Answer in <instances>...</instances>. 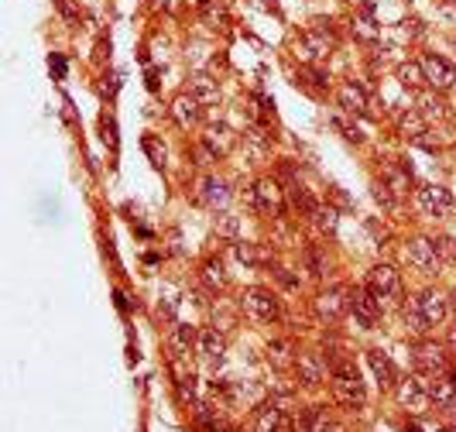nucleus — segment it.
Returning <instances> with one entry per match:
<instances>
[{
  "mask_svg": "<svg viewBox=\"0 0 456 432\" xmlns=\"http://www.w3.org/2000/svg\"><path fill=\"white\" fill-rule=\"evenodd\" d=\"M330 371H333V401H337L343 412H354L360 415L367 409V392H364V381H360V371L354 367V360L347 357H330Z\"/></svg>",
  "mask_w": 456,
  "mask_h": 432,
  "instance_id": "obj_1",
  "label": "nucleus"
},
{
  "mask_svg": "<svg viewBox=\"0 0 456 432\" xmlns=\"http://www.w3.org/2000/svg\"><path fill=\"white\" fill-rule=\"evenodd\" d=\"M333 48H337V28H333V21H313L302 35L295 38V55L302 65H319V62H326L333 55Z\"/></svg>",
  "mask_w": 456,
  "mask_h": 432,
  "instance_id": "obj_2",
  "label": "nucleus"
},
{
  "mask_svg": "<svg viewBox=\"0 0 456 432\" xmlns=\"http://www.w3.org/2000/svg\"><path fill=\"white\" fill-rule=\"evenodd\" d=\"M247 202H251V210L271 216V220L285 216V189L278 178H258L254 189L247 193Z\"/></svg>",
  "mask_w": 456,
  "mask_h": 432,
  "instance_id": "obj_3",
  "label": "nucleus"
},
{
  "mask_svg": "<svg viewBox=\"0 0 456 432\" xmlns=\"http://www.w3.org/2000/svg\"><path fill=\"white\" fill-rule=\"evenodd\" d=\"M240 309L254 315L258 323H278L281 319V298L271 288H247L240 295Z\"/></svg>",
  "mask_w": 456,
  "mask_h": 432,
  "instance_id": "obj_4",
  "label": "nucleus"
},
{
  "mask_svg": "<svg viewBox=\"0 0 456 432\" xmlns=\"http://www.w3.org/2000/svg\"><path fill=\"white\" fill-rule=\"evenodd\" d=\"M364 288L374 295L381 306H384V302H395V298H401V275H398L391 264H374V268L367 271Z\"/></svg>",
  "mask_w": 456,
  "mask_h": 432,
  "instance_id": "obj_5",
  "label": "nucleus"
},
{
  "mask_svg": "<svg viewBox=\"0 0 456 432\" xmlns=\"http://www.w3.org/2000/svg\"><path fill=\"white\" fill-rule=\"evenodd\" d=\"M412 364H416V374H446L450 371V350L443 343H433V340H418L416 350H412Z\"/></svg>",
  "mask_w": 456,
  "mask_h": 432,
  "instance_id": "obj_6",
  "label": "nucleus"
},
{
  "mask_svg": "<svg viewBox=\"0 0 456 432\" xmlns=\"http://www.w3.org/2000/svg\"><path fill=\"white\" fill-rule=\"evenodd\" d=\"M347 306H350L354 319H357L364 330H374L377 319H381V309H384L367 288H347Z\"/></svg>",
  "mask_w": 456,
  "mask_h": 432,
  "instance_id": "obj_7",
  "label": "nucleus"
},
{
  "mask_svg": "<svg viewBox=\"0 0 456 432\" xmlns=\"http://www.w3.org/2000/svg\"><path fill=\"white\" fill-rule=\"evenodd\" d=\"M422 72H425V82L436 90V93H446L456 86V65L450 59H443L436 52L422 55Z\"/></svg>",
  "mask_w": 456,
  "mask_h": 432,
  "instance_id": "obj_8",
  "label": "nucleus"
},
{
  "mask_svg": "<svg viewBox=\"0 0 456 432\" xmlns=\"http://www.w3.org/2000/svg\"><path fill=\"white\" fill-rule=\"evenodd\" d=\"M230 199H234V193H230V185H227L223 178L199 176V182H196V202L199 206H206V210H227Z\"/></svg>",
  "mask_w": 456,
  "mask_h": 432,
  "instance_id": "obj_9",
  "label": "nucleus"
},
{
  "mask_svg": "<svg viewBox=\"0 0 456 432\" xmlns=\"http://www.w3.org/2000/svg\"><path fill=\"white\" fill-rule=\"evenodd\" d=\"M395 398H398V405H405L408 412H416V415H422L429 405H433V398H429V392H425V384H422V377H418V374L398 381Z\"/></svg>",
  "mask_w": 456,
  "mask_h": 432,
  "instance_id": "obj_10",
  "label": "nucleus"
},
{
  "mask_svg": "<svg viewBox=\"0 0 456 432\" xmlns=\"http://www.w3.org/2000/svg\"><path fill=\"white\" fill-rule=\"evenodd\" d=\"M416 202L418 210L425 216H450L456 210V199L450 196V189H443V185H422V189H416Z\"/></svg>",
  "mask_w": 456,
  "mask_h": 432,
  "instance_id": "obj_11",
  "label": "nucleus"
},
{
  "mask_svg": "<svg viewBox=\"0 0 456 432\" xmlns=\"http://www.w3.org/2000/svg\"><path fill=\"white\" fill-rule=\"evenodd\" d=\"M377 178H381L398 199H405L412 193V185H416V182H412V168L401 165V161H395V158H381V176Z\"/></svg>",
  "mask_w": 456,
  "mask_h": 432,
  "instance_id": "obj_12",
  "label": "nucleus"
},
{
  "mask_svg": "<svg viewBox=\"0 0 456 432\" xmlns=\"http://www.w3.org/2000/svg\"><path fill=\"white\" fill-rule=\"evenodd\" d=\"M337 103L343 107V114L371 117V93H367V86H360V82H343L337 90Z\"/></svg>",
  "mask_w": 456,
  "mask_h": 432,
  "instance_id": "obj_13",
  "label": "nucleus"
},
{
  "mask_svg": "<svg viewBox=\"0 0 456 432\" xmlns=\"http://www.w3.org/2000/svg\"><path fill=\"white\" fill-rule=\"evenodd\" d=\"M196 354L202 357L210 367H219V364H223V357H227V333H223V330H217V326L199 330Z\"/></svg>",
  "mask_w": 456,
  "mask_h": 432,
  "instance_id": "obj_14",
  "label": "nucleus"
},
{
  "mask_svg": "<svg viewBox=\"0 0 456 432\" xmlns=\"http://www.w3.org/2000/svg\"><path fill=\"white\" fill-rule=\"evenodd\" d=\"M202 144L213 151V155L223 161V158L230 155L234 148H237V134H234V127L230 124H223V120H213V124H206V134H202Z\"/></svg>",
  "mask_w": 456,
  "mask_h": 432,
  "instance_id": "obj_15",
  "label": "nucleus"
},
{
  "mask_svg": "<svg viewBox=\"0 0 456 432\" xmlns=\"http://www.w3.org/2000/svg\"><path fill=\"white\" fill-rule=\"evenodd\" d=\"M408 261L416 264L422 275H436L439 271V254H436V240H429V237H416V240H408Z\"/></svg>",
  "mask_w": 456,
  "mask_h": 432,
  "instance_id": "obj_16",
  "label": "nucleus"
},
{
  "mask_svg": "<svg viewBox=\"0 0 456 432\" xmlns=\"http://www.w3.org/2000/svg\"><path fill=\"white\" fill-rule=\"evenodd\" d=\"M367 367H371V374H374V381L381 384V392H395V384L401 381V374H398V367L391 364V357L384 354V350L371 347V350H367Z\"/></svg>",
  "mask_w": 456,
  "mask_h": 432,
  "instance_id": "obj_17",
  "label": "nucleus"
},
{
  "mask_svg": "<svg viewBox=\"0 0 456 432\" xmlns=\"http://www.w3.org/2000/svg\"><path fill=\"white\" fill-rule=\"evenodd\" d=\"M343 313H350V306H347V288H326V292L316 295V315L319 319H326V323H337Z\"/></svg>",
  "mask_w": 456,
  "mask_h": 432,
  "instance_id": "obj_18",
  "label": "nucleus"
},
{
  "mask_svg": "<svg viewBox=\"0 0 456 432\" xmlns=\"http://www.w3.org/2000/svg\"><path fill=\"white\" fill-rule=\"evenodd\" d=\"M172 120L179 124L182 131H192V127H199V120H202V103H199L196 97H189V93H179V97L172 99Z\"/></svg>",
  "mask_w": 456,
  "mask_h": 432,
  "instance_id": "obj_19",
  "label": "nucleus"
},
{
  "mask_svg": "<svg viewBox=\"0 0 456 432\" xmlns=\"http://www.w3.org/2000/svg\"><path fill=\"white\" fill-rule=\"evenodd\" d=\"M230 247H234V257H237L240 264H247V268H271V261H275V251H271V247H264V244L234 240Z\"/></svg>",
  "mask_w": 456,
  "mask_h": 432,
  "instance_id": "obj_20",
  "label": "nucleus"
},
{
  "mask_svg": "<svg viewBox=\"0 0 456 432\" xmlns=\"http://www.w3.org/2000/svg\"><path fill=\"white\" fill-rule=\"evenodd\" d=\"M258 432H295L292 412H281L275 401H264L258 409Z\"/></svg>",
  "mask_w": 456,
  "mask_h": 432,
  "instance_id": "obj_21",
  "label": "nucleus"
},
{
  "mask_svg": "<svg viewBox=\"0 0 456 432\" xmlns=\"http://www.w3.org/2000/svg\"><path fill=\"white\" fill-rule=\"evenodd\" d=\"M295 377L298 384H305V388H316L319 381H322V374H326V360L313 350H305V354H295Z\"/></svg>",
  "mask_w": 456,
  "mask_h": 432,
  "instance_id": "obj_22",
  "label": "nucleus"
},
{
  "mask_svg": "<svg viewBox=\"0 0 456 432\" xmlns=\"http://www.w3.org/2000/svg\"><path fill=\"white\" fill-rule=\"evenodd\" d=\"M350 35L357 41H364V45H374L381 38V28H377V21H374V4H360V11L350 21Z\"/></svg>",
  "mask_w": 456,
  "mask_h": 432,
  "instance_id": "obj_23",
  "label": "nucleus"
},
{
  "mask_svg": "<svg viewBox=\"0 0 456 432\" xmlns=\"http://www.w3.org/2000/svg\"><path fill=\"white\" fill-rule=\"evenodd\" d=\"M199 285L210 295H217L227 288V268H223L219 257H206V261L199 264Z\"/></svg>",
  "mask_w": 456,
  "mask_h": 432,
  "instance_id": "obj_24",
  "label": "nucleus"
},
{
  "mask_svg": "<svg viewBox=\"0 0 456 432\" xmlns=\"http://www.w3.org/2000/svg\"><path fill=\"white\" fill-rule=\"evenodd\" d=\"M418 309L425 313V319L436 326V323H443L446 319V313H450V298L439 292V288H425V292L418 295Z\"/></svg>",
  "mask_w": 456,
  "mask_h": 432,
  "instance_id": "obj_25",
  "label": "nucleus"
},
{
  "mask_svg": "<svg viewBox=\"0 0 456 432\" xmlns=\"http://www.w3.org/2000/svg\"><path fill=\"white\" fill-rule=\"evenodd\" d=\"M295 86L305 90V93H313V97H322V93L330 90V76H326L319 65H298Z\"/></svg>",
  "mask_w": 456,
  "mask_h": 432,
  "instance_id": "obj_26",
  "label": "nucleus"
},
{
  "mask_svg": "<svg viewBox=\"0 0 456 432\" xmlns=\"http://www.w3.org/2000/svg\"><path fill=\"white\" fill-rule=\"evenodd\" d=\"M196 343H199L196 326H185V323H175V326H172V336H168L172 357H189V350H196Z\"/></svg>",
  "mask_w": 456,
  "mask_h": 432,
  "instance_id": "obj_27",
  "label": "nucleus"
},
{
  "mask_svg": "<svg viewBox=\"0 0 456 432\" xmlns=\"http://www.w3.org/2000/svg\"><path fill=\"white\" fill-rule=\"evenodd\" d=\"M398 134L416 144L422 134H429V120L422 117L418 110H401V114H398Z\"/></svg>",
  "mask_w": 456,
  "mask_h": 432,
  "instance_id": "obj_28",
  "label": "nucleus"
},
{
  "mask_svg": "<svg viewBox=\"0 0 456 432\" xmlns=\"http://www.w3.org/2000/svg\"><path fill=\"white\" fill-rule=\"evenodd\" d=\"M189 97H196L199 103H217L219 99V82L210 72H196V76H189V90H185Z\"/></svg>",
  "mask_w": 456,
  "mask_h": 432,
  "instance_id": "obj_29",
  "label": "nucleus"
},
{
  "mask_svg": "<svg viewBox=\"0 0 456 432\" xmlns=\"http://www.w3.org/2000/svg\"><path fill=\"white\" fill-rule=\"evenodd\" d=\"M395 76H398V82L405 86V90H412V93H418L422 86H429L425 82V72H422V62H398V69H395Z\"/></svg>",
  "mask_w": 456,
  "mask_h": 432,
  "instance_id": "obj_30",
  "label": "nucleus"
},
{
  "mask_svg": "<svg viewBox=\"0 0 456 432\" xmlns=\"http://www.w3.org/2000/svg\"><path fill=\"white\" fill-rule=\"evenodd\" d=\"M401 319H405V326H408L416 336H425L429 330H433V323H429V319H425V313L418 309V298H412V302H401Z\"/></svg>",
  "mask_w": 456,
  "mask_h": 432,
  "instance_id": "obj_31",
  "label": "nucleus"
},
{
  "mask_svg": "<svg viewBox=\"0 0 456 432\" xmlns=\"http://www.w3.org/2000/svg\"><path fill=\"white\" fill-rule=\"evenodd\" d=\"M285 196H288V202L295 206L302 216H313V210L319 206V199L305 189V185H298V182H292V185H285Z\"/></svg>",
  "mask_w": 456,
  "mask_h": 432,
  "instance_id": "obj_32",
  "label": "nucleus"
},
{
  "mask_svg": "<svg viewBox=\"0 0 456 432\" xmlns=\"http://www.w3.org/2000/svg\"><path fill=\"white\" fill-rule=\"evenodd\" d=\"M418 114L425 120H443L446 114H450V107H446V99L439 97V93H422L418 97V107H416Z\"/></svg>",
  "mask_w": 456,
  "mask_h": 432,
  "instance_id": "obj_33",
  "label": "nucleus"
},
{
  "mask_svg": "<svg viewBox=\"0 0 456 432\" xmlns=\"http://www.w3.org/2000/svg\"><path fill=\"white\" fill-rule=\"evenodd\" d=\"M309 223L316 227L319 234H337V227H340V213L333 210V206H322V202H319L316 210H313V216H309Z\"/></svg>",
  "mask_w": 456,
  "mask_h": 432,
  "instance_id": "obj_34",
  "label": "nucleus"
},
{
  "mask_svg": "<svg viewBox=\"0 0 456 432\" xmlns=\"http://www.w3.org/2000/svg\"><path fill=\"white\" fill-rule=\"evenodd\" d=\"M244 141H247L254 151H271V144H275V134H271L264 124H251V127L244 131Z\"/></svg>",
  "mask_w": 456,
  "mask_h": 432,
  "instance_id": "obj_35",
  "label": "nucleus"
},
{
  "mask_svg": "<svg viewBox=\"0 0 456 432\" xmlns=\"http://www.w3.org/2000/svg\"><path fill=\"white\" fill-rule=\"evenodd\" d=\"M141 148H144V155H148V161H151L155 168H165V165H168V151H165V144H161L155 134H144V138H141Z\"/></svg>",
  "mask_w": 456,
  "mask_h": 432,
  "instance_id": "obj_36",
  "label": "nucleus"
},
{
  "mask_svg": "<svg viewBox=\"0 0 456 432\" xmlns=\"http://www.w3.org/2000/svg\"><path fill=\"white\" fill-rule=\"evenodd\" d=\"M302 257H305V268H309V275H313V278L326 275V257H322V251H319L316 244H305Z\"/></svg>",
  "mask_w": 456,
  "mask_h": 432,
  "instance_id": "obj_37",
  "label": "nucleus"
},
{
  "mask_svg": "<svg viewBox=\"0 0 456 432\" xmlns=\"http://www.w3.org/2000/svg\"><path fill=\"white\" fill-rule=\"evenodd\" d=\"M268 360H275L278 367H285L288 360L295 364V354H292V340H275V343H268Z\"/></svg>",
  "mask_w": 456,
  "mask_h": 432,
  "instance_id": "obj_38",
  "label": "nucleus"
},
{
  "mask_svg": "<svg viewBox=\"0 0 456 432\" xmlns=\"http://www.w3.org/2000/svg\"><path fill=\"white\" fill-rule=\"evenodd\" d=\"M371 196H374V202L381 206V210H398V196L381 182V178H374L371 182Z\"/></svg>",
  "mask_w": 456,
  "mask_h": 432,
  "instance_id": "obj_39",
  "label": "nucleus"
},
{
  "mask_svg": "<svg viewBox=\"0 0 456 432\" xmlns=\"http://www.w3.org/2000/svg\"><path fill=\"white\" fill-rule=\"evenodd\" d=\"M217 237H223V240H240V220L237 216H230V213H223L217 216Z\"/></svg>",
  "mask_w": 456,
  "mask_h": 432,
  "instance_id": "obj_40",
  "label": "nucleus"
},
{
  "mask_svg": "<svg viewBox=\"0 0 456 432\" xmlns=\"http://www.w3.org/2000/svg\"><path fill=\"white\" fill-rule=\"evenodd\" d=\"M271 275H275V281L285 288V292H298V285H302V281H298V275H292V271H288V268H281V264H275V268H271Z\"/></svg>",
  "mask_w": 456,
  "mask_h": 432,
  "instance_id": "obj_41",
  "label": "nucleus"
},
{
  "mask_svg": "<svg viewBox=\"0 0 456 432\" xmlns=\"http://www.w3.org/2000/svg\"><path fill=\"white\" fill-rule=\"evenodd\" d=\"M333 127L343 134V141H350V144H364V134H360L357 124H347L343 117H337V120H333Z\"/></svg>",
  "mask_w": 456,
  "mask_h": 432,
  "instance_id": "obj_42",
  "label": "nucleus"
},
{
  "mask_svg": "<svg viewBox=\"0 0 456 432\" xmlns=\"http://www.w3.org/2000/svg\"><path fill=\"white\" fill-rule=\"evenodd\" d=\"M234 319H237V315L230 313V309H223V306L217 302V309H213V326L227 333V330H234Z\"/></svg>",
  "mask_w": 456,
  "mask_h": 432,
  "instance_id": "obj_43",
  "label": "nucleus"
},
{
  "mask_svg": "<svg viewBox=\"0 0 456 432\" xmlns=\"http://www.w3.org/2000/svg\"><path fill=\"white\" fill-rule=\"evenodd\" d=\"M436 254H439V261H450V264H456V244L450 240V237H439V240H436Z\"/></svg>",
  "mask_w": 456,
  "mask_h": 432,
  "instance_id": "obj_44",
  "label": "nucleus"
},
{
  "mask_svg": "<svg viewBox=\"0 0 456 432\" xmlns=\"http://www.w3.org/2000/svg\"><path fill=\"white\" fill-rule=\"evenodd\" d=\"M192 155H196V165H199V168H210V165H217V161H219V158L213 155V151H210L202 141H199L196 148H192Z\"/></svg>",
  "mask_w": 456,
  "mask_h": 432,
  "instance_id": "obj_45",
  "label": "nucleus"
},
{
  "mask_svg": "<svg viewBox=\"0 0 456 432\" xmlns=\"http://www.w3.org/2000/svg\"><path fill=\"white\" fill-rule=\"evenodd\" d=\"M55 11H59L69 24H80V7H76L72 0H55Z\"/></svg>",
  "mask_w": 456,
  "mask_h": 432,
  "instance_id": "obj_46",
  "label": "nucleus"
},
{
  "mask_svg": "<svg viewBox=\"0 0 456 432\" xmlns=\"http://www.w3.org/2000/svg\"><path fill=\"white\" fill-rule=\"evenodd\" d=\"M99 127H103V141H107L110 148H117V124H114V117H107V114H103Z\"/></svg>",
  "mask_w": 456,
  "mask_h": 432,
  "instance_id": "obj_47",
  "label": "nucleus"
},
{
  "mask_svg": "<svg viewBox=\"0 0 456 432\" xmlns=\"http://www.w3.org/2000/svg\"><path fill=\"white\" fill-rule=\"evenodd\" d=\"M48 69L55 72V79H65V59L55 55V52H52V59H48Z\"/></svg>",
  "mask_w": 456,
  "mask_h": 432,
  "instance_id": "obj_48",
  "label": "nucleus"
},
{
  "mask_svg": "<svg viewBox=\"0 0 456 432\" xmlns=\"http://www.w3.org/2000/svg\"><path fill=\"white\" fill-rule=\"evenodd\" d=\"M316 432H347V426H343V422H330V418H326Z\"/></svg>",
  "mask_w": 456,
  "mask_h": 432,
  "instance_id": "obj_49",
  "label": "nucleus"
},
{
  "mask_svg": "<svg viewBox=\"0 0 456 432\" xmlns=\"http://www.w3.org/2000/svg\"><path fill=\"white\" fill-rule=\"evenodd\" d=\"M114 302H117V309H120V313H127V309H131V298H127V295L120 292V288L114 292Z\"/></svg>",
  "mask_w": 456,
  "mask_h": 432,
  "instance_id": "obj_50",
  "label": "nucleus"
},
{
  "mask_svg": "<svg viewBox=\"0 0 456 432\" xmlns=\"http://www.w3.org/2000/svg\"><path fill=\"white\" fill-rule=\"evenodd\" d=\"M446 350L456 354V326H450V336H446Z\"/></svg>",
  "mask_w": 456,
  "mask_h": 432,
  "instance_id": "obj_51",
  "label": "nucleus"
},
{
  "mask_svg": "<svg viewBox=\"0 0 456 432\" xmlns=\"http://www.w3.org/2000/svg\"><path fill=\"white\" fill-rule=\"evenodd\" d=\"M258 7H264V11H278V0H254Z\"/></svg>",
  "mask_w": 456,
  "mask_h": 432,
  "instance_id": "obj_52",
  "label": "nucleus"
},
{
  "mask_svg": "<svg viewBox=\"0 0 456 432\" xmlns=\"http://www.w3.org/2000/svg\"><path fill=\"white\" fill-rule=\"evenodd\" d=\"M401 432H422V426H418V422H405V426H401Z\"/></svg>",
  "mask_w": 456,
  "mask_h": 432,
  "instance_id": "obj_53",
  "label": "nucleus"
},
{
  "mask_svg": "<svg viewBox=\"0 0 456 432\" xmlns=\"http://www.w3.org/2000/svg\"><path fill=\"white\" fill-rule=\"evenodd\" d=\"M446 377H450V381H453V384H456V371H446Z\"/></svg>",
  "mask_w": 456,
  "mask_h": 432,
  "instance_id": "obj_54",
  "label": "nucleus"
},
{
  "mask_svg": "<svg viewBox=\"0 0 456 432\" xmlns=\"http://www.w3.org/2000/svg\"><path fill=\"white\" fill-rule=\"evenodd\" d=\"M450 306H453V309H456V288H453V295H450Z\"/></svg>",
  "mask_w": 456,
  "mask_h": 432,
  "instance_id": "obj_55",
  "label": "nucleus"
},
{
  "mask_svg": "<svg viewBox=\"0 0 456 432\" xmlns=\"http://www.w3.org/2000/svg\"><path fill=\"white\" fill-rule=\"evenodd\" d=\"M446 432H456V422H453V426H450V429H446Z\"/></svg>",
  "mask_w": 456,
  "mask_h": 432,
  "instance_id": "obj_56",
  "label": "nucleus"
},
{
  "mask_svg": "<svg viewBox=\"0 0 456 432\" xmlns=\"http://www.w3.org/2000/svg\"><path fill=\"white\" fill-rule=\"evenodd\" d=\"M453 48H456V38H453Z\"/></svg>",
  "mask_w": 456,
  "mask_h": 432,
  "instance_id": "obj_57",
  "label": "nucleus"
},
{
  "mask_svg": "<svg viewBox=\"0 0 456 432\" xmlns=\"http://www.w3.org/2000/svg\"><path fill=\"white\" fill-rule=\"evenodd\" d=\"M237 432H247V429H237Z\"/></svg>",
  "mask_w": 456,
  "mask_h": 432,
  "instance_id": "obj_58",
  "label": "nucleus"
}]
</instances>
